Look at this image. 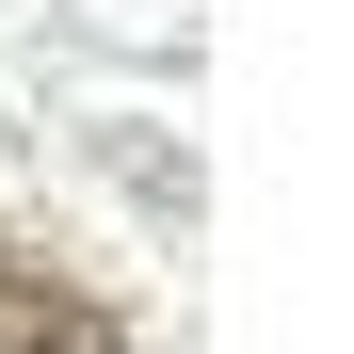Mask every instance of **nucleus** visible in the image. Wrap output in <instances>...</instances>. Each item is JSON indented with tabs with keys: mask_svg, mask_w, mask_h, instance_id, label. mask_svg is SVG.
<instances>
[{
	"mask_svg": "<svg viewBox=\"0 0 354 354\" xmlns=\"http://www.w3.org/2000/svg\"><path fill=\"white\" fill-rule=\"evenodd\" d=\"M0 354H129V338H113V306H97V290H65L48 258H17V242H0Z\"/></svg>",
	"mask_w": 354,
	"mask_h": 354,
	"instance_id": "1",
	"label": "nucleus"
}]
</instances>
